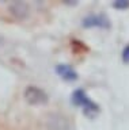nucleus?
<instances>
[{"mask_svg": "<svg viewBox=\"0 0 129 130\" xmlns=\"http://www.w3.org/2000/svg\"><path fill=\"white\" fill-rule=\"evenodd\" d=\"M71 103L74 106H76V107H82L84 115H87V117L92 118L99 112V106L96 104L95 102H92L90 98L86 95L84 89H82V88H78L72 92Z\"/></svg>", "mask_w": 129, "mask_h": 130, "instance_id": "1", "label": "nucleus"}, {"mask_svg": "<svg viewBox=\"0 0 129 130\" xmlns=\"http://www.w3.org/2000/svg\"><path fill=\"white\" fill-rule=\"evenodd\" d=\"M25 100L29 103L30 106H41V104H46L49 98H48V93L44 91V89L34 87V85H29L25 89Z\"/></svg>", "mask_w": 129, "mask_h": 130, "instance_id": "2", "label": "nucleus"}, {"mask_svg": "<svg viewBox=\"0 0 129 130\" xmlns=\"http://www.w3.org/2000/svg\"><path fill=\"white\" fill-rule=\"evenodd\" d=\"M82 26L84 28H91V27H99V28H109L111 26L110 20L105 14H92L82 19Z\"/></svg>", "mask_w": 129, "mask_h": 130, "instance_id": "3", "label": "nucleus"}, {"mask_svg": "<svg viewBox=\"0 0 129 130\" xmlns=\"http://www.w3.org/2000/svg\"><path fill=\"white\" fill-rule=\"evenodd\" d=\"M10 12L17 19H26L30 15V7L26 2H14L10 4Z\"/></svg>", "mask_w": 129, "mask_h": 130, "instance_id": "4", "label": "nucleus"}, {"mask_svg": "<svg viewBox=\"0 0 129 130\" xmlns=\"http://www.w3.org/2000/svg\"><path fill=\"white\" fill-rule=\"evenodd\" d=\"M54 71H56V73H57L63 80H65V81H75V80H78V77H79L78 73H76V71L71 67V65H68V64H59V65H56Z\"/></svg>", "mask_w": 129, "mask_h": 130, "instance_id": "5", "label": "nucleus"}, {"mask_svg": "<svg viewBox=\"0 0 129 130\" xmlns=\"http://www.w3.org/2000/svg\"><path fill=\"white\" fill-rule=\"evenodd\" d=\"M54 123L49 125L50 127H54V130H68V122L60 115H53Z\"/></svg>", "mask_w": 129, "mask_h": 130, "instance_id": "6", "label": "nucleus"}, {"mask_svg": "<svg viewBox=\"0 0 129 130\" xmlns=\"http://www.w3.org/2000/svg\"><path fill=\"white\" fill-rule=\"evenodd\" d=\"M113 7L116 10H128L129 0H116V2H113Z\"/></svg>", "mask_w": 129, "mask_h": 130, "instance_id": "7", "label": "nucleus"}, {"mask_svg": "<svg viewBox=\"0 0 129 130\" xmlns=\"http://www.w3.org/2000/svg\"><path fill=\"white\" fill-rule=\"evenodd\" d=\"M121 58H122L124 64H129V43L122 49V52H121Z\"/></svg>", "mask_w": 129, "mask_h": 130, "instance_id": "8", "label": "nucleus"}, {"mask_svg": "<svg viewBox=\"0 0 129 130\" xmlns=\"http://www.w3.org/2000/svg\"><path fill=\"white\" fill-rule=\"evenodd\" d=\"M64 4H67V6H76L78 2H69V0H67V2H64Z\"/></svg>", "mask_w": 129, "mask_h": 130, "instance_id": "9", "label": "nucleus"}]
</instances>
